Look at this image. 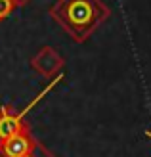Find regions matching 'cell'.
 Listing matches in <instances>:
<instances>
[{
	"instance_id": "obj_1",
	"label": "cell",
	"mask_w": 151,
	"mask_h": 157,
	"mask_svg": "<svg viewBox=\"0 0 151 157\" xmlns=\"http://www.w3.org/2000/svg\"><path fill=\"white\" fill-rule=\"evenodd\" d=\"M50 15L75 42H84L111 15V10L100 0H59Z\"/></svg>"
},
{
	"instance_id": "obj_2",
	"label": "cell",
	"mask_w": 151,
	"mask_h": 157,
	"mask_svg": "<svg viewBox=\"0 0 151 157\" xmlns=\"http://www.w3.org/2000/svg\"><path fill=\"white\" fill-rule=\"evenodd\" d=\"M63 65H65L63 56L58 50H54L52 46H44L31 58V67L44 78H50L55 73H61Z\"/></svg>"
},
{
	"instance_id": "obj_3",
	"label": "cell",
	"mask_w": 151,
	"mask_h": 157,
	"mask_svg": "<svg viewBox=\"0 0 151 157\" xmlns=\"http://www.w3.org/2000/svg\"><path fill=\"white\" fill-rule=\"evenodd\" d=\"M31 150H33V140L29 138L27 130H21L0 142V153L4 157H21L31 153Z\"/></svg>"
},
{
	"instance_id": "obj_4",
	"label": "cell",
	"mask_w": 151,
	"mask_h": 157,
	"mask_svg": "<svg viewBox=\"0 0 151 157\" xmlns=\"http://www.w3.org/2000/svg\"><path fill=\"white\" fill-rule=\"evenodd\" d=\"M13 10V0H0V21L6 19Z\"/></svg>"
},
{
	"instance_id": "obj_5",
	"label": "cell",
	"mask_w": 151,
	"mask_h": 157,
	"mask_svg": "<svg viewBox=\"0 0 151 157\" xmlns=\"http://www.w3.org/2000/svg\"><path fill=\"white\" fill-rule=\"evenodd\" d=\"M145 136H147V138H151V132H149V130H147V132H145Z\"/></svg>"
},
{
	"instance_id": "obj_6",
	"label": "cell",
	"mask_w": 151,
	"mask_h": 157,
	"mask_svg": "<svg viewBox=\"0 0 151 157\" xmlns=\"http://www.w3.org/2000/svg\"><path fill=\"white\" fill-rule=\"evenodd\" d=\"M21 157H33V155H31V153H27V155H21Z\"/></svg>"
}]
</instances>
